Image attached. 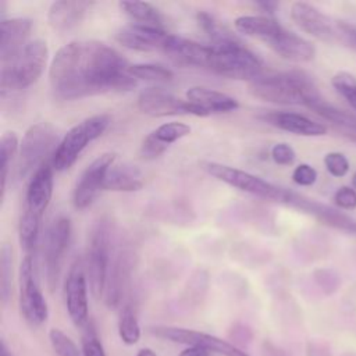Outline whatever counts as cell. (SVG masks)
I'll list each match as a JSON object with an SVG mask.
<instances>
[{
	"mask_svg": "<svg viewBox=\"0 0 356 356\" xmlns=\"http://www.w3.org/2000/svg\"><path fill=\"white\" fill-rule=\"evenodd\" d=\"M131 64L113 47L97 40H74L58 49L49 68L53 95L76 100L115 90H131L136 79Z\"/></svg>",
	"mask_w": 356,
	"mask_h": 356,
	"instance_id": "1",
	"label": "cell"
},
{
	"mask_svg": "<svg viewBox=\"0 0 356 356\" xmlns=\"http://www.w3.org/2000/svg\"><path fill=\"white\" fill-rule=\"evenodd\" d=\"M249 92L264 102L309 106L320 97L313 79L300 70L260 75L249 82Z\"/></svg>",
	"mask_w": 356,
	"mask_h": 356,
	"instance_id": "2",
	"label": "cell"
},
{
	"mask_svg": "<svg viewBox=\"0 0 356 356\" xmlns=\"http://www.w3.org/2000/svg\"><path fill=\"white\" fill-rule=\"evenodd\" d=\"M49 49L44 40L28 42L13 58L1 63V95L18 92L33 85L43 74L47 64Z\"/></svg>",
	"mask_w": 356,
	"mask_h": 356,
	"instance_id": "3",
	"label": "cell"
},
{
	"mask_svg": "<svg viewBox=\"0 0 356 356\" xmlns=\"http://www.w3.org/2000/svg\"><path fill=\"white\" fill-rule=\"evenodd\" d=\"M209 71L238 81H254L263 74L261 60L241 42L213 46L207 65Z\"/></svg>",
	"mask_w": 356,
	"mask_h": 356,
	"instance_id": "4",
	"label": "cell"
},
{
	"mask_svg": "<svg viewBox=\"0 0 356 356\" xmlns=\"http://www.w3.org/2000/svg\"><path fill=\"white\" fill-rule=\"evenodd\" d=\"M111 260V221L107 217H100L90 228L85 271L90 292L96 299L104 293L107 271Z\"/></svg>",
	"mask_w": 356,
	"mask_h": 356,
	"instance_id": "5",
	"label": "cell"
},
{
	"mask_svg": "<svg viewBox=\"0 0 356 356\" xmlns=\"http://www.w3.org/2000/svg\"><path fill=\"white\" fill-rule=\"evenodd\" d=\"M110 124L111 117L108 114H96L74 125L63 136L54 154L51 156L53 170H68L76 161V159L85 150V147L97 138H100Z\"/></svg>",
	"mask_w": 356,
	"mask_h": 356,
	"instance_id": "6",
	"label": "cell"
},
{
	"mask_svg": "<svg viewBox=\"0 0 356 356\" xmlns=\"http://www.w3.org/2000/svg\"><path fill=\"white\" fill-rule=\"evenodd\" d=\"M58 135L50 122H36L31 125L19 143L17 157V174L19 178L32 175L44 164L47 156H53L58 146Z\"/></svg>",
	"mask_w": 356,
	"mask_h": 356,
	"instance_id": "7",
	"label": "cell"
},
{
	"mask_svg": "<svg viewBox=\"0 0 356 356\" xmlns=\"http://www.w3.org/2000/svg\"><path fill=\"white\" fill-rule=\"evenodd\" d=\"M202 168L216 179L264 200L285 204L291 192L289 189L280 188L252 172H248L227 164H221L216 161H203Z\"/></svg>",
	"mask_w": 356,
	"mask_h": 356,
	"instance_id": "8",
	"label": "cell"
},
{
	"mask_svg": "<svg viewBox=\"0 0 356 356\" xmlns=\"http://www.w3.org/2000/svg\"><path fill=\"white\" fill-rule=\"evenodd\" d=\"M19 307L24 318L33 327L47 320L49 307L39 285L33 254H25L19 266Z\"/></svg>",
	"mask_w": 356,
	"mask_h": 356,
	"instance_id": "9",
	"label": "cell"
},
{
	"mask_svg": "<svg viewBox=\"0 0 356 356\" xmlns=\"http://www.w3.org/2000/svg\"><path fill=\"white\" fill-rule=\"evenodd\" d=\"M71 221L67 217H57L47 228L44 238V270L50 291L57 286L64 254L71 242Z\"/></svg>",
	"mask_w": 356,
	"mask_h": 356,
	"instance_id": "10",
	"label": "cell"
},
{
	"mask_svg": "<svg viewBox=\"0 0 356 356\" xmlns=\"http://www.w3.org/2000/svg\"><path fill=\"white\" fill-rule=\"evenodd\" d=\"M150 332L165 341L203 348L207 352L211 350L224 356H249L245 350L239 349L236 345L229 343L225 339H221L216 335L196 331V330L164 325V327H153L150 328Z\"/></svg>",
	"mask_w": 356,
	"mask_h": 356,
	"instance_id": "11",
	"label": "cell"
},
{
	"mask_svg": "<svg viewBox=\"0 0 356 356\" xmlns=\"http://www.w3.org/2000/svg\"><path fill=\"white\" fill-rule=\"evenodd\" d=\"M65 306L70 318L76 327H85L89 321V303H88V277L85 263L75 259L67 273L64 282Z\"/></svg>",
	"mask_w": 356,
	"mask_h": 356,
	"instance_id": "12",
	"label": "cell"
},
{
	"mask_svg": "<svg viewBox=\"0 0 356 356\" xmlns=\"http://www.w3.org/2000/svg\"><path fill=\"white\" fill-rule=\"evenodd\" d=\"M138 108L150 117L167 115H196L204 117L203 113L191 102L177 97L160 88H146L140 90L136 100Z\"/></svg>",
	"mask_w": 356,
	"mask_h": 356,
	"instance_id": "13",
	"label": "cell"
},
{
	"mask_svg": "<svg viewBox=\"0 0 356 356\" xmlns=\"http://www.w3.org/2000/svg\"><path fill=\"white\" fill-rule=\"evenodd\" d=\"M115 154L106 152L97 156L81 174L72 192V203L76 210L88 209L103 191V182L107 171L114 164Z\"/></svg>",
	"mask_w": 356,
	"mask_h": 356,
	"instance_id": "14",
	"label": "cell"
},
{
	"mask_svg": "<svg viewBox=\"0 0 356 356\" xmlns=\"http://www.w3.org/2000/svg\"><path fill=\"white\" fill-rule=\"evenodd\" d=\"M171 36L163 28L134 22L120 28L115 33V40L131 50L165 53Z\"/></svg>",
	"mask_w": 356,
	"mask_h": 356,
	"instance_id": "15",
	"label": "cell"
},
{
	"mask_svg": "<svg viewBox=\"0 0 356 356\" xmlns=\"http://www.w3.org/2000/svg\"><path fill=\"white\" fill-rule=\"evenodd\" d=\"M289 13L295 25L307 35L323 42H335L339 39L335 22L310 3L295 1Z\"/></svg>",
	"mask_w": 356,
	"mask_h": 356,
	"instance_id": "16",
	"label": "cell"
},
{
	"mask_svg": "<svg viewBox=\"0 0 356 356\" xmlns=\"http://www.w3.org/2000/svg\"><path fill=\"white\" fill-rule=\"evenodd\" d=\"M53 167L44 163L29 178L22 211L43 217L53 195Z\"/></svg>",
	"mask_w": 356,
	"mask_h": 356,
	"instance_id": "17",
	"label": "cell"
},
{
	"mask_svg": "<svg viewBox=\"0 0 356 356\" xmlns=\"http://www.w3.org/2000/svg\"><path fill=\"white\" fill-rule=\"evenodd\" d=\"M134 267V253L128 248H121L115 252L114 259L110 260L106 288H104V302L108 307H117L121 302L124 289L131 275Z\"/></svg>",
	"mask_w": 356,
	"mask_h": 356,
	"instance_id": "18",
	"label": "cell"
},
{
	"mask_svg": "<svg viewBox=\"0 0 356 356\" xmlns=\"http://www.w3.org/2000/svg\"><path fill=\"white\" fill-rule=\"evenodd\" d=\"M189 134H191V127L184 122H178V121L165 122L157 127L143 139L139 149V154L145 160L157 159L174 142L188 136Z\"/></svg>",
	"mask_w": 356,
	"mask_h": 356,
	"instance_id": "19",
	"label": "cell"
},
{
	"mask_svg": "<svg viewBox=\"0 0 356 356\" xmlns=\"http://www.w3.org/2000/svg\"><path fill=\"white\" fill-rule=\"evenodd\" d=\"M93 1L83 0H58L54 1L47 13V21L56 32H68L76 28L90 11Z\"/></svg>",
	"mask_w": 356,
	"mask_h": 356,
	"instance_id": "20",
	"label": "cell"
},
{
	"mask_svg": "<svg viewBox=\"0 0 356 356\" xmlns=\"http://www.w3.org/2000/svg\"><path fill=\"white\" fill-rule=\"evenodd\" d=\"M266 44L280 57L293 63H307L316 56V49L312 42L285 29L284 26Z\"/></svg>",
	"mask_w": 356,
	"mask_h": 356,
	"instance_id": "21",
	"label": "cell"
},
{
	"mask_svg": "<svg viewBox=\"0 0 356 356\" xmlns=\"http://www.w3.org/2000/svg\"><path fill=\"white\" fill-rule=\"evenodd\" d=\"M32 31V21L24 17L3 18L0 22V60L1 63L13 58L28 42Z\"/></svg>",
	"mask_w": 356,
	"mask_h": 356,
	"instance_id": "22",
	"label": "cell"
},
{
	"mask_svg": "<svg viewBox=\"0 0 356 356\" xmlns=\"http://www.w3.org/2000/svg\"><path fill=\"white\" fill-rule=\"evenodd\" d=\"M165 54L172 61L181 65H195L207 70L211 54V44L207 46L191 39L172 35L167 46Z\"/></svg>",
	"mask_w": 356,
	"mask_h": 356,
	"instance_id": "23",
	"label": "cell"
},
{
	"mask_svg": "<svg viewBox=\"0 0 356 356\" xmlns=\"http://www.w3.org/2000/svg\"><path fill=\"white\" fill-rule=\"evenodd\" d=\"M186 100L195 104L204 117L210 114L229 113L239 107L235 97L204 86H192L186 90Z\"/></svg>",
	"mask_w": 356,
	"mask_h": 356,
	"instance_id": "24",
	"label": "cell"
},
{
	"mask_svg": "<svg viewBox=\"0 0 356 356\" xmlns=\"http://www.w3.org/2000/svg\"><path fill=\"white\" fill-rule=\"evenodd\" d=\"M264 120L291 134L303 135V136H321L327 132V127L321 122H317L314 120H310L306 115L298 114V113H289V111H274L264 117Z\"/></svg>",
	"mask_w": 356,
	"mask_h": 356,
	"instance_id": "25",
	"label": "cell"
},
{
	"mask_svg": "<svg viewBox=\"0 0 356 356\" xmlns=\"http://www.w3.org/2000/svg\"><path fill=\"white\" fill-rule=\"evenodd\" d=\"M143 177L140 170L129 163L113 164L107 171L103 182V191L113 192H136L143 188Z\"/></svg>",
	"mask_w": 356,
	"mask_h": 356,
	"instance_id": "26",
	"label": "cell"
},
{
	"mask_svg": "<svg viewBox=\"0 0 356 356\" xmlns=\"http://www.w3.org/2000/svg\"><path fill=\"white\" fill-rule=\"evenodd\" d=\"M236 31L267 43L282 28L280 22L268 15H241L234 22Z\"/></svg>",
	"mask_w": 356,
	"mask_h": 356,
	"instance_id": "27",
	"label": "cell"
},
{
	"mask_svg": "<svg viewBox=\"0 0 356 356\" xmlns=\"http://www.w3.org/2000/svg\"><path fill=\"white\" fill-rule=\"evenodd\" d=\"M310 110H313L317 115L324 118L325 121L332 122L335 127L342 128L343 131L353 132L356 135V115L349 114L327 102H324L321 97L314 100L307 106Z\"/></svg>",
	"mask_w": 356,
	"mask_h": 356,
	"instance_id": "28",
	"label": "cell"
},
{
	"mask_svg": "<svg viewBox=\"0 0 356 356\" xmlns=\"http://www.w3.org/2000/svg\"><path fill=\"white\" fill-rule=\"evenodd\" d=\"M118 6L121 11L136 21V24L163 28V15L153 4L146 1H120Z\"/></svg>",
	"mask_w": 356,
	"mask_h": 356,
	"instance_id": "29",
	"label": "cell"
},
{
	"mask_svg": "<svg viewBox=\"0 0 356 356\" xmlns=\"http://www.w3.org/2000/svg\"><path fill=\"white\" fill-rule=\"evenodd\" d=\"M19 142L18 136L13 131H7L1 135L0 139V168H1V200L6 196L7 179L14 160L18 157Z\"/></svg>",
	"mask_w": 356,
	"mask_h": 356,
	"instance_id": "30",
	"label": "cell"
},
{
	"mask_svg": "<svg viewBox=\"0 0 356 356\" xmlns=\"http://www.w3.org/2000/svg\"><path fill=\"white\" fill-rule=\"evenodd\" d=\"M196 21L202 31L209 36L213 46L241 42L225 25H222L218 19L206 11H199L196 14Z\"/></svg>",
	"mask_w": 356,
	"mask_h": 356,
	"instance_id": "31",
	"label": "cell"
},
{
	"mask_svg": "<svg viewBox=\"0 0 356 356\" xmlns=\"http://www.w3.org/2000/svg\"><path fill=\"white\" fill-rule=\"evenodd\" d=\"M40 217H36L26 211L21 213L18 224V238L25 254H32L35 252L40 236Z\"/></svg>",
	"mask_w": 356,
	"mask_h": 356,
	"instance_id": "32",
	"label": "cell"
},
{
	"mask_svg": "<svg viewBox=\"0 0 356 356\" xmlns=\"http://www.w3.org/2000/svg\"><path fill=\"white\" fill-rule=\"evenodd\" d=\"M129 72L135 79L152 82H168L174 78V72L170 68L154 63L131 64Z\"/></svg>",
	"mask_w": 356,
	"mask_h": 356,
	"instance_id": "33",
	"label": "cell"
},
{
	"mask_svg": "<svg viewBox=\"0 0 356 356\" xmlns=\"http://www.w3.org/2000/svg\"><path fill=\"white\" fill-rule=\"evenodd\" d=\"M118 334L125 345H135L140 338L139 321L131 306H124L120 312Z\"/></svg>",
	"mask_w": 356,
	"mask_h": 356,
	"instance_id": "34",
	"label": "cell"
},
{
	"mask_svg": "<svg viewBox=\"0 0 356 356\" xmlns=\"http://www.w3.org/2000/svg\"><path fill=\"white\" fill-rule=\"evenodd\" d=\"M13 292V248L3 243L0 250V295L3 303H7Z\"/></svg>",
	"mask_w": 356,
	"mask_h": 356,
	"instance_id": "35",
	"label": "cell"
},
{
	"mask_svg": "<svg viewBox=\"0 0 356 356\" xmlns=\"http://www.w3.org/2000/svg\"><path fill=\"white\" fill-rule=\"evenodd\" d=\"M49 339L57 356H81L82 353L76 343L58 328H51L49 331Z\"/></svg>",
	"mask_w": 356,
	"mask_h": 356,
	"instance_id": "36",
	"label": "cell"
},
{
	"mask_svg": "<svg viewBox=\"0 0 356 356\" xmlns=\"http://www.w3.org/2000/svg\"><path fill=\"white\" fill-rule=\"evenodd\" d=\"M332 86L356 110V78L349 72H338L332 76Z\"/></svg>",
	"mask_w": 356,
	"mask_h": 356,
	"instance_id": "37",
	"label": "cell"
},
{
	"mask_svg": "<svg viewBox=\"0 0 356 356\" xmlns=\"http://www.w3.org/2000/svg\"><path fill=\"white\" fill-rule=\"evenodd\" d=\"M82 356H106L104 348L96 334V330L90 321L85 325L82 335Z\"/></svg>",
	"mask_w": 356,
	"mask_h": 356,
	"instance_id": "38",
	"label": "cell"
},
{
	"mask_svg": "<svg viewBox=\"0 0 356 356\" xmlns=\"http://www.w3.org/2000/svg\"><path fill=\"white\" fill-rule=\"evenodd\" d=\"M324 165L332 177H343L349 171V161L343 153L330 152L324 156Z\"/></svg>",
	"mask_w": 356,
	"mask_h": 356,
	"instance_id": "39",
	"label": "cell"
},
{
	"mask_svg": "<svg viewBox=\"0 0 356 356\" xmlns=\"http://www.w3.org/2000/svg\"><path fill=\"white\" fill-rule=\"evenodd\" d=\"M270 154H271L273 161L278 165H291L296 159V153H295L293 147L285 142L275 143L271 147Z\"/></svg>",
	"mask_w": 356,
	"mask_h": 356,
	"instance_id": "40",
	"label": "cell"
},
{
	"mask_svg": "<svg viewBox=\"0 0 356 356\" xmlns=\"http://www.w3.org/2000/svg\"><path fill=\"white\" fill-rule=\"evenodd\" d=\"M292 181L300 186H310L317 181V171L309 164H299L292 172Z\"/></svg>",
	"mask_w": 356,
	"mask_h": 356,
	"instance_id": "41",
	"label": "cell"
},
{
	"mask_svg": "<svg viewBox=\"0 0 356 356\" xmlns=\"http://www.w3.org/2000/svg\"><path fill=\"white\" fill-rule=\"evenodd\" d=\"M334 203L342 210H355L356 191L350 186H341L334 195Z\"/></svg>",
	"mask_w": 356,
	"mask_h": 356,
	"instance_id": "42",
	"label": "cell"
},
{
	"mask_svg": "<svg viewBox=\"0 0 356 356\" xmlns=\"http://www.w3.org/2000/svg\"><path fill=\"white\" fill-rule=\"evenodd\" d=\"M338 38L349 47L356 50V24L346 21H335Z\"/></svg>",
	"mask_w": 356,
	"mask_h": 356,
	"instance_id": "43",
	"label": "cell"
},
{
	"mask_svg": "<svg viewBox=\"0 0 356 356\" xmlns=\"http://www.w3.org/2000/svg\"><path fill=\"white\" fill-rule=\"evenodd\" d=\"M229 334L235 339V343H248L252 341V331L243 324L234 325Z\"/></svg>",
	"mask_w": 356,
	"mask_h": 356,
	"instance_id": "44",
	"label": "cell"
},
{
	"mask_svg": "<svg viewBox=\"0 0 356 356\" xmlns=\"http://www.w3.org/2000/svg\"><path fill=\"white\" fill-rule=\"evenodd\" d=\"M256 6L263 11L266 13L268 17H273L277 7H278V3L277 1H257Z\"/></svg>",
	"mask_w": 356,
	"mask_h": 356,
	"instance_id": "45",
	"label": "cell"
},
{
	"mask_svg": "<svg viewBox=\"0 0 356 356\" xmlns=\"http://www.w3.org/2000/svg\"><path fill=\"white\" fill-rule=\"evenodd\" d=\"M179 356H207V350L203 348H197V346H189L186 349H184Z\"/></svg>",
	"mask_w": 356,
	"mask_h": 356,
	"instance_id": "46",
	"label": "cell"
},
{
	"mask_svg": "<svg viewBox=\"0 0 356 356\" xmlns=\"http://www.w3.org/2000/svg\"><path fill=\"white\" fill-rule=\"evenodd\" d=\"M0 356H13L10 352H8V348L6 345L4 341H1V345H0Z\"/></svg>",
	"mask_w": 356,
	"mask_h": 356,
	"instance_id": "47",
	"label": "cell"
},
{
	"mask_svg": "<svg viewBox=\"0 0 356 356\" xmlns=\"http://www.w3.org/2000/svg\"><path fill=\"white\" fill-rule=\"evenodd\" d=\"M136 356H156V353H154L152 349L145 348V349H140Z\"/></svg>",
	"mask_w": 356,
	"mask_h": 356,
	"instance_id": "48",
	"label": "cell"
},
{
	"mask_svg": "<svg viewBox=\"0 0 356 356\" xmlns=\"http://www.w3.org/2000/svg\"><path fill=\"white\" fill-rule=\"evenodd\" d=\"M355 185H356V174H355Z\"/></svg>",
	"mask_w": 356,
	"mask_h": 356,
	"instance_id": "49",
	"label": "cell"
}]
</instances>
